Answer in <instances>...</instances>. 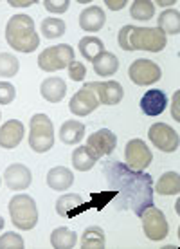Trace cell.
Returning a JSON list of instances; mask_svg holds the SVG:
<instances>
[{"mask_svg": "<svg viewBox=\"0 0 180 249\" xmlns=\"http://www.w3.org/2000/svg\"><path fill=\"white\" fill-rule=\"evenodd\" d=\"M103 174L114 192V204L117 210H131L137 217L153 206V179L144 172H135L119 161H106Z\"/></svg>", "mask_w": 180, "mask_h": 249, "instance_id": "1", "label": "cell"}, {"mask_svg": "<svg viewBox=\"0 0 180 249\" xmlns=\"http://www.w3.org/2000/svg\"><path fill=\"white\" fill-rule=\"evenodd\" d=\"M119 47L123 51H148V53H161L168 38L166 33L159 27H137V25H124L119 31Z\"/></svg>", "mask_w": 180, "mask_h": 249, "instance_id": "2", "label": "cell"}, {"mask_svg": "<svg viewBox=\"0 0 180 249\" xmlns=\"http://www.w3.org/2000/svg\"><path fill=\"white\" fill-rule=\"evenodd\" d=\"M6 40L11 49L25 54L36 51L40 45V38L34 31V22L29 15H24V13L9 18L6 25Z\"/></svg>", "mask_w": 180, "mask_h": 249, "instance_id": "3", "label": "cell"}, {"mask_svg": "<svg viewBox=\"0 0 180 249\" xmlns=\"http://www.w3.org/2000/svg\"><path fill=\"white\" fill-rule=\"evenodd\" d=\"M9 215H11V222L18 230L29 231L33 230L38 222V208L36 202L29 195H15L9 200Z\"/></svg>", "mask_w": 180, "mask_h": 249, "instance_id": "4", "label": "cell"}, {"mask_svg": "<svg viewBox=\"0 0 180 249\" xmlns=\"http://www.w3.org/2000/svg\"><path fill=\"white\" fill-rule=\"evenodd\" d=\"M29 130V146L38 154H45L54 146V126L49 116L34 114L31 118Z\"/></svg>", "mask_w": 180, "mask_h": 249, "instance_id": "5", "label": "cell"}, {"mask_svg": "<svg viewBox=\"0 0 180 249\" xmlns=\"http://www.w3.org/2000/svg\"><path fill=\"white\" fill-rule=\"evenodd\" d=\"M74 49L67 44L52 45L44 49V53H40L38 56V67L45 71V72H54L60 69H67L70 63L74 62Z\"/></svg>", "mask_w": 180, "mask_h": 249, "instance_id": "6", "label": "cell"}, {"mask_svg": "<svg viewBox=\"0 0 180 249\" xmlns=\"http://www.w3.org/2000/svg\"><path fill=\"white\" fill-rule=\"evenodd\" d=\"M141 218H143L144 235L149 240L159 242V240H164V238L168 237V231H169L168 220H166L164 213L159 208H155V206L146 208L143 212V215H141Z\"/></svg>", "mask_w": 180, "mask_h": 249, "instance_id": "7", "label": "cell"}, {"mask_svg": "<svg viewBox=\"0 0 180 249\" xmlns=\"http://www.w3.org/2000/svg\"><path fill=\"white\" fill-rule=\"evenodd\" d=\"M124 157H126V166L135 172H144L148 168L153 154L149 152L148 144L143 139H130L124 146Z\"/></svg>", "mask_w": 180, "mask_h": 249, "instance_id": "8", "label": "cell"}, {"mask_svg": "<svg viewBox=\"0 0 180 249\" xmlns=\"http://www.w3.org/2000/svg\"><path fill=\"white\" fill-rule=\"evenodd\" d=\"M130 81H133L139 87L151 85L162 78V69L151 60H135L128 69Z\"/></svg>", "mask_w": 180, "mask_h": 249, "instance_id": "9", "label": "cell"}, {"mask_svg": "<svg viewBox=\"0 0 180 249\" xmlns=\"http://www.w3.org/2000/svg\"><path fill=\"white\" fill-rule=\"evenodd\" d=\"M148 137L151 144L155 148L162 150V152H175L179 148V134L166 123H153L149 126L148 130Z\"/></svg>", "mask_w": 180, "mask_h": 249, "instance_id": "10", "label": "cell"}, {"mask_svg": "<svg viewBox=\"0 0 180 249\" xmlns=\"http://www.w3.org/2000/svg\"><path fill=\"white\" fill-rule=\"evenodd\" d=\"M83 87L90 89L103 105H117L124 96V89L117 81H92V83H85Z\"/></svg>", "mask_w": 180, "mask_h": 249, "instance_id": "11", "label": "cell"}, {"mask_svg": "<svg viewBox=\"0 0 180 249\" xmlns=\"http://www.w3.org/2000/svg\"><path fill=\"white\" fill-rule=\"evenodd\" d=\"M87 146L92 150L98 157L108 156V154H112L114 150H115V146H117V137H115V134H114L112 130L101 128V130L94 132L92 136L88 137Z\"/></svg>", "mask_w": 180, "mask_h": 249, "instance_id": "12", "label": "cell"}, {"mask_svg": "<svg viewBox=\"0 0 180 249\" xmlns=\"http://www.w3.org/2000/svg\"><path fill=\"white\" fill-rule=\"evenodd\" d=\"M98 107H99V100H98V96H96V94L87 87L80 89V90L72 96L70 103H68L70 112L76 114V116H88V114L94 112Z\"/></svg>", "mask_w": 180, "mask_h": 249, "instance_id": "13", "label": "cell"}, {"mask_svg": "<svg viewBox=\"0 0 180 249\" xmlns=\"http://www.w3.org/2000/svg\"><path fill=\"white\" fill-rule=\"evenodd\" d=\"M4 182L6 186L13 192H20V190H25V188L31 186L33 182V175L29 172L27 166L20 164V162H15L9 168H6L4 172Z\"/></svg>", "mask_w": 180, "mask_h": 249, "instance_id": "14", "label": "cell"}, {"mask_svg": "<svg viewBox=\"0 0 180 249\" xmlns=\"http://www.w3.org/2000/svg\"><path fill=\"white\" fill-rule=\"evenodd\" d=\"M25 128L24 123L18 119H9L7 123H4L0 126V146L6 150L16 148L20 144V141L24 139Z\"/></svg>", "mask_w": 180, "mask_h": 249, "instance_id": "15", "label": "cell"}, {"mask_svg": "<svg viewBox=\"0 0 180 249\" xmlns=\"http://www.w3.org/2000/svg\"><path fill=\"white\" fill-rule=\"evenodd\" d=\"M88 206L90 204L85 202V199L81 197L80 193H65L56 200V212L60 217L70 218L78 215V213H81V210H85Z\"/></svg>", "mask_w": 180, "mask_h": 249, "instance_id": "16", "label": "cell"}, {"mask_svg": "<svg viewBox=\"0 0 180 249\" xmlns=\"http://www.w3.org/2000/svg\"><path fill=\"white\" fill-rule=\"evenodd\" d=\"M106 22L105 11L98 6H90L87 9H83L80 15V27L87 33H98L103 29V25Z\"/></svg>", "mask_w": 180, "mask_h": 249, "instance_id": "17", "label": "cell"}, {"mask_svg": "<svg viewBox=\"0 0 180 249\" xmlns=\"http://www.w3.org/2000/svg\"><path fill=\"white\" fill-rule=\"evenodd\" d=\"M168 105V98H166V94L159 90V89H151L148 92L143 96V100H141V108H143V112L146 116H159V114L164 112V108Z\"/></svg>", "mask_w": 180, "mask_h": 249, "instance_id": "18", "label": "cell"}, {"mask_svg": "<svg viewBox=\"0 0 180 249\" xmlns=\"http://www.w3.org/2000/svg\"><path fill=\"white\" fill-rule=\"evenodd\" d=\"M40 94L49 103H60L67 94V83L62 78H47L40 85Z\"/></svg>", "mask_w": 180, "mask_h": 249, "instance_id": "19", "label": "cell"}, {"mask_svg": "<svg viewBox=\"0 0 180 249\" xmlns=\"http://www.w3.org/2000/svg\"><path fill=\"white\" fill-rule=\"evenodd\" d=\"M72 182H74V175L65 166L50 168L49 174H47V184H49V188L56 190V192H65L67 188L72 186Z\"/></svg>", "mask_w": 180, "mask_h": 249, "instance_id": "20", "label": "cell"}, {"mask_svg": "<svg viewBox=\"0 0 180 249\" xmlns=\"http://www.w3.org/2000/svg\"><path fill=\"white\" fill-rule=\"evenodd\" d=\"M92 65H94V72L98 76H103V78H108V76L115 74L119 71L117 56L112 54V53H106V51H103L99 56L94 60Z\"/></svg>", "mask_w": 180, "mask_h": 249, "instance_id": "21", "label": "cell"}, {"mask_svg": "<svg viewBox=\"0 0 180 249\" xmlns=\"http://www.w3.org/2000/svg\"><path fill=\"white\" fill-rule=\"evenodd\" d=\"M85 137V124L80 121H65L60 128V139L65 144H78Z\"/></svg>", "mask_w": 180, "mask_h": 249, "instance_id": "22", "label": "cell"}, {"mask_svg": "<svg viewBox=\"0 0 180 249\" xmlns=\"http://www.w3.org/2000/svg\"><path fill=\"white\" fill-rule=\"evenodd\" d=\"M98 159H99V157L96 156L87 144H85V146H78V148L72 152V166H74L76 170H80V172L92 170L94 164L98 162Z\"/></svg>", "mask_w": 180, "mask_h": 249, "instance_id": "23", "label": "cell"}, {"mask_svg": "<svg viewBox=\"0 0 180 249\" xmlns=\"http://www.w3.org/2000/svg\"><path fill=\"white\" fill-rule=\"evenodd\" d=\"M50 244L54 249H74L78 244V233L68 228H58L50 233Z\"/></svg>", "mask_w": 180, "mask_h": 249, "instance_id": "24", "label": "cell"}, {"mask_svg": "<svg viewBox=\"0 0 180 249\" xmlns=\"http://www.w3.org/2000/svg\"><path fill=\"white\" fill-rule=\"evenodd\" d=\"M78 49H80L81 56L85 58L87 62L92 63L96 58L99 56L101 53L105 51V44L101 42V38L98 36H85L80 40V45H78Z\"/></svg>", "mask_w": 180, "mask_h": 249, "instance_id": "25", "label": "cell"}, {"mask_svg": "<svg viewBox=\"0 0 180 249\" xmlns=\"http://www.w3.org/2000/svg\"><path fill=\"white\" fill-rule=\"evenodd\" d=\"M161 195H179L180 192V175L179 172H168L159 179L153 188Z\"/></svg>", "mask_w": 180, "mask_h": 249, "instance_id": "26", "label": "cell"}, {"mask_svg": "<svg viewBox=\"0 0 180 249\" xmlns=\"http://www.w3.org/2000/svg\"><path fill=\"white\" fill-rule=\"evenodd\" d=\"M106 246L105 231L99 226H90L85 230L83 238H81V248L83 249H103Z\"/></svg>", "mask_w": 180, "mask_h": 249, "instance_id": "27", "label": "cell"}, {"mask_svg": "<svg viewBox=\"0 0 180 249\" xmlns=\"http://www.w3.org/2000/svg\"><path fill=\"white\" fill-rule=\"evenodd\" d=\"M159 29L169 35H179L180 31V13L179 9H166L159 17Z\"/></svg>", "mask_w": 180, "mask_h": 249, "instance_id": "28", "label": "cell"}, {"mask_svg": "<svg viewBox=\"0 0 180 249\" xmlns=\"http://www.w3.org/2000/svg\"><path fill=\"white\" fill-rule=\"evenodd\" d=\"M40 31L44 35V38L47 40H54V38H60L65 35V22L60 18H44L42 24H40Z\"/></svg>", "mask_w": 180, "mask_h": 249, "instance_id": "29", "label": "cell"}, {"mask_svg": "<svg viewBox=\"0 0 180 249\" xmlns=\"http://www.w3.org/2000/svg\"><path fill=\"white\" fill-rule=\"evenodd\" d=\"M130 15L133 20H149L153 18V15H155V6H153V2H149V0H135L130 7Z\"/></svg>", "mask_w": 180, "mask_h": 249, "instance_id": "30", "label": "cell"}, {"mask_svg": "<svg viewBox=\"0 0 180 249\" xmlns=\"http://www.w3.org/2000/svg\"><path fill=\"white\" fill-rule=\"evenodd\" d=\"M20 71L18 58L11 53H0V78H13Z\"/></svg>", "mask_w": 180, "mask_h": 249, "instance_id": "31", "label": "cell"}, {"mask_svg": "<svg viewBox=\"0 0 180 249\" xmlns=\"http://www.w3.org/2000/svg\"><path fill=\"white\" fill-rule=\"evenodd\" d=\"M24 238L15 231H7L0 237V249H24Z\"/></svg>", "mask_w": 180, "mask_h": 249, "instance_id": "32", "label": "cell"}, {"mask_svg": "<svg viewBox=\"0 0 180 249\" xmlns=\"http://www.w3.org/2000/svg\"><path fill=\"white\" fill-rule=\"evenodd\" d=\"M16 96V89L9 81H0V105H9Z\"/></svg>", "mask_w": 180, "mask_h": 249, "instance_id": "33", "label": "cell"}, {"mask_svg": "<svg viewBox=\"0 0 180 249\" xmlns=\"http://www.w3.org/2000/svg\"><path fill=\"white\" fill-rule=\"evenodd\" d=\"M67 71H68V78L72 81H83L85 80V74H87V67L81 62H76V60L68 65Z\"/></svg>", "mask_w": 180, "mask_h": 249, "instance_id": "34", "label": "cell"}, {"mask_svg": "<svg viewBox=\"0 0 180 249\" xmlns=\"http://www.w3.org/2000/svg\"><path fill=\"white\" fill-rule=\"evenodd\" d=\"M44 7L50 13L62 15L70 7V2L68 0H44Z\"/></svg>", "mask_w": 180, "mask_h": 249, "instance_id": "35", "label": "cell"}, {"mask_svg": "<svg viewBox=\"0 0 180 249\" xmlns=\"http://www.w3.org/2000/svg\"><path fill=\"white\" fill-rule=\"evenodd\" d=\"M105 4H106V7H110V9H114V11H117V9H121V7L126 6V0H119V2H114V0H106Z\"/></svg>", "mask_w": 180, "mask_h": 249, "instance_id": "36", "label": "cell"}, {"mask_svg": "<svg viewBox=\"0 0 180 249\" xmlns=\"http://www.w3.org/2000/svg\"><path fill=\"white\" fill-rule=\"evenodd\" d=\"M31 4H34V0H29V2H15V0H11V2H9V6H13V7H27V6H31Z\"/></svg>", "mask_w": 180, "mask_h": 249, "instance_id": "37", "label": "cell"}, {"mask_svg": "<svg viewBox=\"0 0 180 249\" xmlns=\"http://www.w3.org/2000/svg\"><path fill=\"white\" fill-rule=\"evenodd\" d=\"M4 228V218H2V215H0V230Z\"/></svg>", "mask_w": 180, "mask_h": 249, "instance_id": "38", "label": "cell"}, {"mask_svg": "<svg viewBox=\"0 0 180 249\" xmlns=\"http://www.w3.org/2000/svg\"><path fill=\"white\" fill-rule=\"evenodd\" d=\"M0 116H2V114H0Z\"/></svg>", "mask_w": 180, "mask_h": 249, "instance_id": "39", "label": "cell"}]
</instances>
